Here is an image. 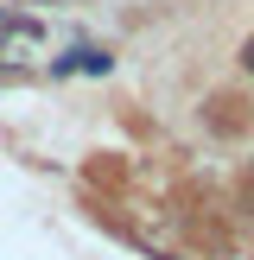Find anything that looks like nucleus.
Masks as SVG:
<instances>
[{
	"label": "nucleus",
	"mask_w": 254,
	"mask_h": 260,
	"mask_svg": "<svg viewBox=\"0 0 254 260\" xmlns=\"http://www.w3.org/2000/svg\"><path fill=\"white\" fill-rule=\"evenodd\" d=\"M108 63H114L108 51H96V45H83V51H76L70 63H57V70H83V76H108Z\"/></svg>",
	"instance_id": "nucleus-1"
},
{
	"label": "nucleus",
	"mask_w": 254,
	"mask_h": 260,
	"mask_svg": "<svg viewBox=\"0 0 254 260\" xmlns=\"http://www.w3.org/2000/svg\"><path fill=\"white\" fill-rule=\"evenodd\" d=\"M241 70H254V38H248V45H241Z\"/></svg>",
	"instance_id": "nucleus-2"
}]
</instances>
